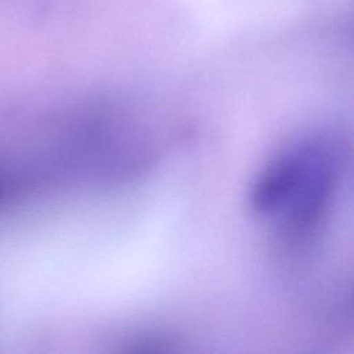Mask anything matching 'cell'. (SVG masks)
Returning a JSON list of instances; mask_svg holds the SVG:
<instances>
[{"mask_svg":"<svg viewBox=\"0 0 354 354\" xmlns=\"http://www.w3.org/2000/svg\"><path fill=\"white\" fill-rule=\"evenodd\" d=\"M342 174V151L325 136L304 138L272 158L249 195L254 213L290 238L306 236L328 212Z\"/></svg>","mask_w":354,"mask_h":354,"instance_id":"1","label":"cell"}]
</instances>
